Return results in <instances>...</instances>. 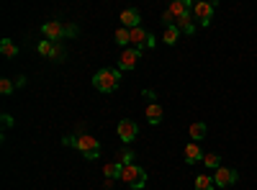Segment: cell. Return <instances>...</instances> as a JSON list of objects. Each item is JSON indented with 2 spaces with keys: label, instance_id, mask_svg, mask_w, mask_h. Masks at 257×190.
Returning a JSON list of instances; mask_svg holds the SVG:
<instances>
[{
  "label": "cell",
  "instance_id": "cell-1",
  "mask_svg": "<svg viewBox=\"0 0 257 190\" xmlns=\"http://www.w3.org/2000/svg\"><path fill=\"white\" fill-rule=\"evenodd\" d=\"M64 144L67 146H75V149L85 157V159H98L100 154V141L90 134H77V136H67L64 139Z\"/></svg>",
  "mask_w": 257,
  "mask_h": 190
},
{
  "label": "cell",
  "instance_id": "cell-2",
  "mask_svg": "<svg viewBox=\"0 0 257 190\" xmlns=\"http://www.w3.org/2000/svg\"><path fill=\"white\" fill-rule=\"evenodd\" d=\"M121 82V70L116 67H103L93 75V85L100 90V93H113Z\"/></svg>",
  "mask_w": 257,
  "mask_h": 190
},
{
  "label": "cell",
  "instance_id": "cell-3",
  "mask_svg": "<svg viewBox=\"0 0 257 190\" xmlns=\"http://www.w3.org/2000/svg\"><path fill=\"white\" fill-rule=\"evenodd\" d=\"M121 180L132 187V190H142V187L147 185V172L142 170L137 162H132V164H123V167H121Z\"/></svg>",
  "mask_w": 257,
  "mask_h": 190
},
{
  "label": "cell",
  "instance_id": "cell-4",
  "mask_svg": "<svg viewBox=\"0 0 257 190\" xmlns=\"http://www.w3.org/2000/svg\"><path fill=\"white\" fill-rule=\"evenodd\" d=\"M128 44H132L134 49H144V47H155L157 39L149 31H144L142 26H137V29H128Z\"/></svg>",
  "mask_w": 257,
  "mask_h": 190
},
{
  "label": "cell",
  "instance_id": "cell-5",
  "mask_svg": "<svg viewBox=\"0 0 257 190\" xmlns=\"http://www.w3.org/2000/svg\"><path fill=\"white\" fill-rule=\"evenodd\" d=\"M41 34L47 36V41H54V44H59V41L67 36V26H64L62 21H47V24L41 26Z\"/></svg>",
  "mask_w": 257,
  "mask_h": 190
},
{
  "label": "cell",
  "instance_id": "cell-6",
  "mask_svg": "<svg viewBox=\"0 0 257 190\" xmlns=\"http://www.w3.org/2000/svg\"><path fill=\"white\" fill-rule=\"evenodd\" d=\"M213 11H216V3H206V0H201V3H193V11L190 13H193V18H196L201 26H208Z\"/></svg>",
  "mask_w": 257,
  "mask_h": 190
},
{
  "label": "cell",
  "instance_id": "cell-7",
  "mask_svg": "<svg viewBox=\"0 0 257 190\" xmlns=\"http://www.w3.org/2000/svg\"><path fill=\"white\" fill-rule=\"evenodd\" d=\"M137 136H139V126H137L132 118H123V121L118 123V139H121L123 144H132Z\"/></svg>",
  "mask_w": 257,
  "mask_h": 190
},
{
  "label": "cell",
  "instance_id": "cell-8",
  "mask_svg": "<svg viewBox=\"0 0 257 190\" xmlns=\"http://www.w3.org/2000/svg\"><path fill=\"white\" fill-rule=\"evenodd\" d=\"M237 177H239L237 170H231V167H219L216 175H213V182H216L219 187H229V185L237 182Z\"/></svg>",
  "mask_w": 257,
  "mask_h": 190
},
{
  "label": "cell",
  "instance_id": "cell-9",
  "mask_svg": "<svg viewBox=\"0 0 257 190\" xmlns=\"http://www.w3.org/2000/svg\"><path fill=\"white\" fill-rule=\"evenodd\" d=\"M139 59H142V49H126L118 59V70H134L139 65Z\"/></svg>",
  "mask_w": 257,
  "mask_h": 190
},
{
  "label": "cell",
  "instance_id": "cell-10",
  "mask_svg": "<svg viewBox=\"0 0 257 190\" xmlns=\"http://www.w3.org/2000/svg\"><path fill=\"white\" fill-rule=\"evenodd\" d=\"M36 49H39V54H41V57H47V59H62V57H64L62 47H59V44H54V41H41V44H39Z\"/></svg>",
  "mask_w": 257,
  "mask_h": 190
},
{
  "label": "cell",
  "instance_id": "cell-11",
  "mask_svg": "<svg viewBox=\"0 0 257 190\" xmlns=\"http://www.w3.org/2000/svg\"><path fill=\"white\" fill-rule=\"evenodd\" d=\"M190 11H193V3H188V0H175V3H170V8H167V13L173 16V21H178L183 16H190Z\"/></svg>",
  "mask_w": 257,
  "mask_h": 190
},
{
  "label": "cell",
  "instance_id": "cell-12",
  "mask_svg": "<svg viewBox=\"0 0 257 190\" xmlns=\"http://www.w3.org/2000/svg\"><path fill=\"white\" fill-rule=\"evenodd\" d=\"M139 21H142V16H139L137 8H126V11L121 13V24H123V29H137V26H139Z\"/></svg>",
  "mask_w": 257,
  "mask_h": 190
},
{
  "label": "cell",
  "instance_id": "cell-13",
  "mask_svg": "<svg viewBox=\"0 0 257 190\" xmlns=\"http://www.w3.org/2000/svg\"><path fill=\"white\" fill-rule=\"evenodd\" d=\"M201 159H203L201 144H198V141L188 144V146H185V162H188V164H196V162H201Z\"/></svg>",
  "mask_w": 257,
  "mask_h": 190
},
{
  "label": "cell",
  "instance_id": "cell-14",
  "mask_svg": "<svg viewBox=\"0 0 257 190\" xmlns=\"http://www.w3.org/2000/svg\"><path fill=\"white\" fill-rule=\"evenodd\" d=\"M162 116L165 113H162V105L160 103H149L147 105V121L152 123V126H160L162 123Z\"/></svg>",
  "mask_w": 257,
  "mask_h": 190
},
{
  "label": "cell",
  "instance_id": "cell-15",
  "mask_svg": "<svg viewBox=\"0 0 257 190\" xmlns=\"http://www.w3.org/2000/svg\"><path fill=\"white\" fill-rule=\"evenodd\" d=\"M178 39H180V29H178V26H165L162 41H165L167 47H173V44H178Z\"/></svg>",
  "mask_w": 257,
  "mask_h": 190
},
{
  "label": "cell",
  "instance_id": "cell-16",
  "mask_svg": "<svg viewBox=\"0 0 257 190\" xmlns=\"http://www.w3.org/2000/svg\"><path fill=\"white\" fill-rule=\"evenodd\" d=\"M175 26H178L183 34H188V36H193V34H196V24H193V18H190V16H183V18H178V21H175Z\"/></svg>",
  "mask_w": 257,
  "mask_h": 190
},
{
  "label": "cell",
  "instance_id": "cell-17",
  "mask_svg": "<svg viewBox=\"0 0 257 190\" xmlns=\"http://www.w3.org/2000/svg\"><path fill=\"white\" fill-rule=\"evenodd\" d=\"M121 162H111V164H103V175L108 177V180H116V177H121Z\"/></svg>",
  "mask_w": 257,
  "mask_h": 190
},
{
  "label": "cell",
  "instance_id": "cell-18",
  "mask_svg": "<svg viewBox=\"0 0 257 190\" xmlns=\"http://www.w3.org/2000/svg\"><path fill=\"white\" fill-rule=\"evenodd\" d=\"M216 187V182H213L211 175H198L196 177V190H213Z\"/></svg>",
  "mask_w": 257,
  "mask_h": 190
},
{
  "label": "cell",
  "instance_id": "cell-19",
  "mask_svg": "<svg viewBox=\"0 0 257 190\" xmlns=\"http://www.w3.org/2000/svg\"><path fill=\"white\" fill-rule=\"evenodd\" d=\"M0 54H3V57H16L18 54V47L13 44L11 39H3V41H0Z\"/></svg>",
  "mask_w": 257,
  "mask_h": 190
},
{
  "label": "cell",
  "instance_id": "cell-20",
  "mask_svg": "<svg viewBox=\"0 0 257 190\" xmlns=\"http://www.w3.org/2000/svg\"><path fill=\"white\" fill-rule=\"evenodd\" d=\"M190 139L193 141H201L203 136H206V123H190Z\"/></svg>",
  "mask_w": 257,
  "mask_h": 190
},
{
  "label": "cell",
  "instance_id": "cell-21",
  "mask_svg": "<svg viewBox=\"0 0 257 190\" xmlns=\"http://www.w3.org/2000/svg\"><path fill=\"white\" fill-rule=\"evenodd\" d=\"M203 164L211 167V170H219V167H221V157L213 154V152H208V154H203Z\"/></svg>",
  "mask_w": 257,
  "mask_h": 190
},
{
  "label": "cell",
  "instance_id": "cell-22",
  "mask_svg": "<svg viewBox=\"0 0 257 190\" xmlns=\"http://www.w3.org/2000/svg\"><path fill=\"white\" fill-rule=\"evenodd\" d=\"M116 44L118 47H126L128 44V29H118L116 31Z\"/></svg>",
  "mask_w": 257,
  "mask_h": 190
},
{
  "label": "cell",
  "instance_id": "cell-23",
  "mask_svg": "<svg viewBox=\"0 0 257 190\" xmlns=\"http://www.w3.org/2000/svg\"><path fill=\"white\" fill-rule=\"evenodd\" d=\"M0 93L11 95V93H13V82H11V80H0Z\"/></svg>",
  "mask_w": 257,
  "mask_h": 190
},
{
  "label": "cell",
  "instance_id": "cell-24",
  "mask_svg": "<svg viewBox=\"0 0 257 190\" xmlns=\"http://www.w3.org/2000/svg\"><path fill=\"white\" fill-rule=\"evenodd\" d=\"M132 162H134L132 149H123V154H121V164H132Z\"/></svg>",
  "mask_w": 257,
  "mask_h": 190
}]
</instances>
